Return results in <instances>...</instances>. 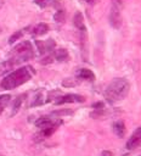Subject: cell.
<instances>
[{
	"mask_svg": "<svg viewBox=\"0 0 141 156\" xmlns=\"http://www.w3.org/2000/svg\"><path fill=\"white\" fill-rule=\"evenodd\" d=\"M24 96H26V94L19 95V96H17V99H15V102H13V106H12V113H11V115H15V113L19 110V107H21V105H22V102H23Z\"/></svg>",
	"mask_w": 141,
	"mask_h": 156,
	"instance_id": "2e32d148",
	"label": "cell"
},
{
	"mask_svg": "<svg viewBox=\"0 0 141 156\" xmlns=\"http://www.w3.org/2000/svg\"><path fill=\"white\" fill-rule=\"evenodd\" d=\"M53 57H55L57 61L62 62V61H67V60L69 58V54H68V51H67L66 49H57V50H55V52H53Z\"/></svg>",
	"mask_w": 141,
	"mask_h": 156,
	"instance_id": "4fadbf2b",
	"label": "cell"
},
{
	"mask_svg": "<svg viewBox=\"0 0 141 156\" xmlns=\"http://www.w3.org/2000/svg\"><path fill=\"white\" fill-rule=\"evenodd\" d=\"M23 34H24L23 29H22V30H17V32H15V33L9 38V44H13L16 40H19V39L23 37Z\"/></svg>",
	"mask_w": 141,
	"mask_h": 156,
	"instance_id": "e0dca14e",
	"label": "cell"
},
{
	"mask_svg": "<svg viewBox=\"0 0 141 156\" xmlns=\"http://www.w3.org/2000/svg\"><path fill=\"white\" fill-rule=\"evenodd\" d=\"M140 145H141V127L137 128L132 133V135L129 138V140L126 141V149L132 150V149H136Z\"/></svg>",
	"mask_w": 141,
	"mask_h": 156,
	"instance_id": "52a82bcc",
	"label": "cell"
},
{
	"mask_svg": "<svg viewBox=\"0 0 141 156\" xmlns=\"http://www.w3.org/2000/svg\"><path fill=\"white\" fill-rule=\"evenodd\" d=\"M73 22H74V26L78 28V29H81L84 26V17H83V13L80 11L75 12L74 15V18H73Z\"/></svg>",
	"mask_w": 141,
	"mask_h": 156,
	"instance_id": "5bb4252c",
	"label": "cell"
},
{
	"mask_svg": "<svg viewBox=\"0 0 141 156\" xmlns=\"http://www.w3.org/2000/svg\"><path fill=\"white\" fill-rule=\"evenodd\" d=\"M43 99H44V94H43V91L38 93V94L35 95V98H34V101L32 102V106H39V105L44 104L45 101H44Z\"/></svg>",
	"mask_w": 141,
	"mask_h": 156,
	"instance_id": "d6986e66",
	"label": "cell"
},
{
	"mask_svg": "<svg viewBox=\"0 0 141 156\" xmlns=\"http://www.w3.org/2000/svg\"><path fill=\"white\" fill-rule=\"evenodd\" d=\"M113 132L118 138H124L126 133V128L123 121H117L113 123Z\"/></svg>",
	"mask_w": 141,
	"mask_h": 156,
	"instance_id": "8fae6325",
	"label": "cell"
},
{
	"mask_svg": "<svg viewBox=\"0 0 141 156\" xmlns=\"http://www.w3.org/2000/svg\"><path fill=\"white\" fill-rule=\"evenodd\" d=\"M53 18H55L56 22H58V23H63L64 20H66V12H64L63 10H58V11L55 13Z\"/></svg>",
	"mask_w": 141,
	"mask_h": 156,
	"instance_id": "ac0fdd59",
	"label": "cell"
},
{
	"mask_svg": "<svg viewBox=\"0 0 141 156\" xmlns=\"http://www.w3.org/2000/svg\"><path fill=\"white\" fill-rule=\"evenodd\" d=\"M109 23L114 29L120 28L122 26V15H120V10L118 7V5L114 2L111 7L109 11Z\"/></svg>",
	"mask_w": 141,
	"mask_h": 156,
	"instance_id": "277c9868",
	"label": "cell"
},
{
	"mask_svg": "<svg viewBox=\"0 0 141 156\" xmlns=\"http://www.w3.org/2000/svg\"><path fill=\"white\" fill-rule=\"evenodd\" d=\"M80 46H81V52H83L84 60L88 61V32H86L85 27H83L80 29Z\"/></svg>",
	"mask_w": 141,
	"mask_h": 156,
	"instance_id": "ba28073f",
	"label": "cell"
},
{
	"mask_svg": "<svg viewBox=\"0 0 141 156\" xmlns=\"http://www.w3.org/2000/svg\"><path fill=\"white\" fill-rule=\"evenodd\" d=\"M34 74V71L30 66H24L15 69L10 74H7L0 83L2 89H15L24 83H27Z\"/></svg>",
	"mask_w": 141,
	"mask_h": 156,
	"instance_id": "6da1fadb",
	"label": "cell"
},
{
	"mask_svg": "<svg viewBox=\"0 0 141 156\" xmlns=\"http://www.w3.org/2000/svg\"><path fill=\"white\" fill-rule=\"evenodd\" d=\"M77 77L80 78V79H84V80H89V82H94L95 80V73L91 71V69H88V68H80L77 71Z\"/></svg>",
	"mask_w": 141,
	"mask_h": 156,
	"instance_id": "30bf717a",
	"label": "cell"
},
{
	"mask_svg": "<svg viewBox=\"0 0 141 156\" xmlns=\"http://www.w3.org/2000/svg\"><path fill=\"white\" fill-rule=\"evenodd\" d=\"M10 100H11V96L9 94H4V95H0V113L5 110V107L10 104Z\"/></svg>",
	"mask_w": 141,
	"mask_h": 156,
	"instance_id": "9a60e30c",
	"label": "cell"
},
{
	"mask_svg": "<svg viewBox=\"0 0 141 156\" xmlns=\"http://www.w3.org/2000/svg\"><path fill=\"white\" fill-rule=\"evenodd\" d=\"M130 90V84L125 78H114L105 90V99L111 102H118L126 98Z\"/></svg>",
	"mask_w": 141,
	"mask_h": 156,
	"instance_id": "7a4b0ae2",
	"label": "cell"
},
{
	"mask_svg": "<svg viewBox=\"0 0 141 156\" xmlns=\"http://www.w3.org/2000/svg\"><path fill=\"white\" fill-rule=\"evenodd\" d=\"M49 32V26L46 23H38L33 29H32V34L34 37H40V35H44Z\"/></svg>",
	"mask_w": 141,
	"mask_h": 156,
	"instance_id": "7c38bea8",
	"label": "cell"
},
{
	"mask_svg": "<svg viewBox=\"0 0 141 156\" xmlns=\"http://www.w3.org/2000/svg\"><path fill=\"white\" fill-rule=\"evenodd\" d=\"M52 1H53V0H34V2H35L36 5H39L40 7H46V6H49L50 4H52Z\"/></svg>",
	"mask_w": 141,
	"mask_h": 156,
	"instance_id": "44dd1931",
	"label": "cell"
},
{
	"mask_svg": "<svg viewBox=\"0 0 141 156\" xmlns=\"http://www.w3.org/2000/svg\"><path fill=\"white\" fill-rule=\"evenodd\" d=\"M34 57V51L30 41L24 40L21 41L18 45H16L12 50V61L15 65H18L21 62H24L27 60H30Z\"/></svg>",
	"mask_w": 141,
	"mask_h": 156,
	"instance_id": "3957f363",
	"label": "cell"
},
{
	"mask_svg": "<svg viewBox=\"0 0 141 156\" xmlns=\"http://www.w3.org/2000/svg\"><path fill=\"white\" fill-rule=\"evenodd\" d=\"M140 156H141V155H140Z\"/></svg>",
	"mask_w": 141,
	"mask_h": 156,
	"instance_id": "cb8c5ba5",
	"label": "cell"
},
{
	"mask_svg": "<svg viewBox=\"0 0 141 156\" xmlns=\"http://www.w3.org/2000/svg\"><path fill=\"white\" fill-rule=\"evenodd\" d=\"M35 44H36L38 50H39V52H40V54H45V52H47V51H46V46H45V41L36 40V41H35Z\"/></svg>",
	"mask_w": 141,
	"mask_h": 156,
	"instance_id": "ffe728a7",
	"label": "cell"
},
{
	"mask_svg": "<svg viewBox=\"0 0 141 156\" xmlns=\"http://www.w3.org/2000/svg\"><path fill=\"white\" fill-rule=\"evenodd\" d=\"M101 156H113V152H111L108 150H105V151L101 152Z\"/></svg>",
	"mask_w": 141,
	"mask_h": 156,
	"instance_id": "603a6c76",
	"label": "cell"
},
{
	"mask_svg": "<svg viewBox=\"0 0 141 156\" xmlns=\"http://www.w3.org/2000/svg\"><path fill=\"white\" fill-rule=\"evenodd\" d=\"M60 124H55V126H51V127H47V128H44V129H40V132L35 135L36 140H43V139H46L49 136H51L58 128Z\"/></svg>",
	"mask_w": 141,
	"mask_h": 156,
	"instance_id": "9c48e42d",
	"label": "cell"
},
{
	"mask_svg": "<svg viewBox=\"0 0 141 156\" xmlns=\"http://www.w3.org/2000/svg\"><path fill=\"white\" fill-rule=\"evenodd\" d=\"M43 65H46V63H50V62H52V56H46L45 58H43L41 61H40Z\"/></svg>",
	"mask_w": 141,
	"mask_h": 156,
	"instance_id": "7402d4cb",
	"label": "cell"
},
{
	"mask_svg": "<svg viewBox=\"0 0 141 156\" xmlns=\"http://www.w3.org/2000/svg\"><path fill=\"white\" fill-rule=\"evenodd\" d=\"M57 100L55 101L56 105H62V104H74V102H84L85 101V98L83 95H79V94H66V95H62V96H58L56 98Z\"/></svg>",
	"mask_w": 141,
	"mask_h": 156,
	"instance_id": "5b68a950",
	"label": "cell"
},
{
	"mask_svg": "<svg viewBox=\"0 0 141 156\" xmlns=\"http://www.w3.org/2000/svg\"><path fill=\"white\" fill-rule=\"evenodd\" d=\"M61 123H62L61 119H55L50 116H43L35 122V126L40 129H44V128H47V127H51L55 124H61Z\"/></svg>",
	"mask_w": 141,
	"mask_h": 156,
	"instance_id": "8992f818",
	"label": "cell"
}]
</instances>
